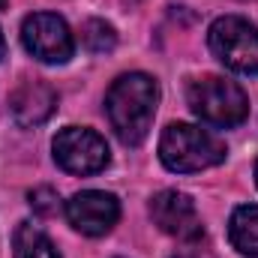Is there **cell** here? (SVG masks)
<instances>
[{
  "mask_svg": "<svg viewBox=\"0 0 258 258\" xmlns=\"http://www.w3.org/2000/svg\"><path fill=\"white\" fill-rule=\"evenodd\" d=\"M156 105H159V84L144 72L120 75L108 87V96H105L111 129L126 147H138L147 138Z\"/></svg>",
  "mask_w": 258,
  "mask_h": 258,
  "instance_id": "1",
  "label": "cell"
},
{
  "mask_svg": "<svg viewBox=\"0 0 258 258\" xmlns=\"http://www.w3.org/2000/svg\"><path fill=\"white\" fill-rule=\"evenodd\" d=\"M159 159L168 171L192 174L213 168L225 159V144L201 126L192 123H168L159 138Z\"/></svg>",
  "mask_w": 258,
  "mask_h": 258,
  "instance_id": "2",
  "label": "cell"
},
{
  "mask_svg": "<svg viewBox=\"0 0 258 258\" xmlns=\"http://www.w3.org/2000/svg\"><path fill=\"white\" fill-rule=\"evenodd\" d=\"M189 108L198 120L210 123L216 129H231L246 120L249 114V99L240 84L222 75H204L189 84Z\"/></svg>",
  "mask_w": 258,
  "mask_h": 258,
  "instance_id": "3",
  "label": "cell"
},
{
  "mask_svg": "<svg viewBox=\"0 0 258 258\" xmlns=\"http://www.w3.org/2000/svg\"><path fill=\"white\" fill-rule=\"evenodd\" d=\"M207 45L225 69L258 75V27L240 15H225L210 24Z\"/></svg>",
  "mask_w": 258,
  "mask_h": 258,
  "instance_id": "4",
  "label": "cell"
},
{
  "mask_svg": "<svg viewBox=\"0 0 258 258\" xmlns=\"http://www.w3.org/2000/svg\"><path fill=\"white\" fill-rule=\"evenodd\" d=\"M21 42L27 54L42 63H66L75 54V39L60 15L54 12H33L21 24Z\"/></svg>",
  "mask_w": 258,
  "mask_h": 258,
  "instance_id": "5",
  "label": "cell"
},
{
  "mask_svg": "<svg viewBox=\"0 0 258 258\" xmlns=\"http://www.w3.org/2000/svg\"><path fill=\"white\" fill-rule=\"evenodd\" d=\"M54 162L69 174H96L108 165V144L99 132L66 126L54 135Z\"/></svg>",
  "mask_w": 258,
  "mask_h": 258,
  "instance_id": "6",
  "label": "cell"
},
{
  "mask_svg": "<svg viewBox=\"0 0 258 258\" xmlns=\"http://www.w3.org/2000/svg\"><path fill=\"white\" fill-rule=\"evenodd\" d=\"M66 219L75 231H81L87 237H102L117 225L120 201L111 192H102V189L75 192L66 201Z\"/></svg>",
  "mask_w": 258,
  "mask_h": 258,
  "instance_id": "7",
  "label": "cell"
},
{
  "mask_svg": "<svg viewBox=\"0 0 258 258\" xmlns=\"http://www.w3.org/2000/svg\"><path fill=\"white\" fill-rule=\"evenodd\" d=\"M150 216L165 234H171L177 240L201 237V216L195 210V201L189 195L177 192V189H165V192L153 195L150 198Z\"/></svg>",
  "mask_w": 258,
  "mask_h": 258,
  "instance_id": "8",
  "label": "cell"
},
{
  "mask_svg": "<svg viewBox=\"0 0 258 258\" xmlns=\"http://www.w3.org/2000/svg\"><path fill=\"white\" fill-rule=\"evenodd\" d=\"M9 111L18 126H42L57 111V90L45 81H24L9 96Z\"/></svg>",
  "mask_w": 258,
  "mask_h": 258,
  "instance_id": "9",
  "label": "cell"
},
{
  "mask_svg": "<svg viewBox=\"0 0 258 258\" xmlns=\"http://www.w3.org/2000/svg\"><path fill=\"white\" fill-rule=\"evenodd\" d=\"M228 240L240 255L258 258V204H243L231 213Z\"/></svg>",
  "mask_w": 258,
  "mask_h": 258,
  "instance_id": "10",
  "label": "cell"
},
{
  "mask_svg": "<svg viewBox=\"0 0 258 258\" xmlns=\"http://www.w3.org/2000/svg\"><path fill=\"white\" fill-rule=\"evenodd\" d=\"M12 258H60L54 243L48 240V234L33 225V222H21L15 228V240H12Z\"/></svg>",
  "mask_w": 258,
  "mask_h": 258,
  "instance_id": "11",
  "label": "cell"
},
{
  "mask_svg": "<svg viewBox=\"0 0 258 258\" xmlns=\"http://www.w3.org/2000/svg\"><path fill=\"white\" fill-rule=\"evenodd\" d=\"M81 42H84L87 51H93V54H108V51H114V45H117V33H114V27H111L108 21L90 18V21L81 27Z\"/></svg>",
  "mask_w": 258,
  "mask_h": 258,
  "instance_id": "12",
  "label": "cell"
},
{
  "mask_svg": "<svg viewBox=\"0 0 258 258\" xmlns=\"http://www.w3.org/2000/svg\"><path fill=\"white\" fill-rule=\"evenodd\" d=\"M30 204H33V210L36 213H54L57 210V192L54 189H48V186H42V189H33L30 192Z\"/></svg>",
  "mask_w": 258,
  "mask_h": 258,
  "instance_id": "13",
  "label": "cell"
},
{
  "mask_svg": "<svg viewBox=\"0 0 258 258\" xmlns=\"http://www.w3.org/2000/svg\"><path fill=\"white\" fill-rule=\"evenodd\" d=\"M6 57V42H3V33H0V60Z\"/></svg>",
  "mask_w": 258,
  "mask_h": 258,
  "instance_id": "14",
  "label": "cell"
},
{
  "mask_svg": "<svg viewBox=\"0 0 258 258\" xmlns=\"http://www.w3.org/2000/svg\"><path fill=\"white\" fill-rule=\"evenodd\" d=\"M255 183H258V162H255Z\"/></svg>",
  "mask_w": 258,
  "mask_h": 258,
  "instance_id": "15",
  "label": "cell"
},
{
  "mask_svg": "<svg viewBox=\"0 0 258 258\" xmlns=\"http://www.w3.org/2000/svg\"><path fill=\"white\" fill-rule=\"evenodd\" d=\"M3 6H6V0H0V9H3Z\"/></svg>",
  "mask_w": 258,
  "mask_h": 258,
  "instance_id": "16",
  "label": "cell"
}]
</instances>
